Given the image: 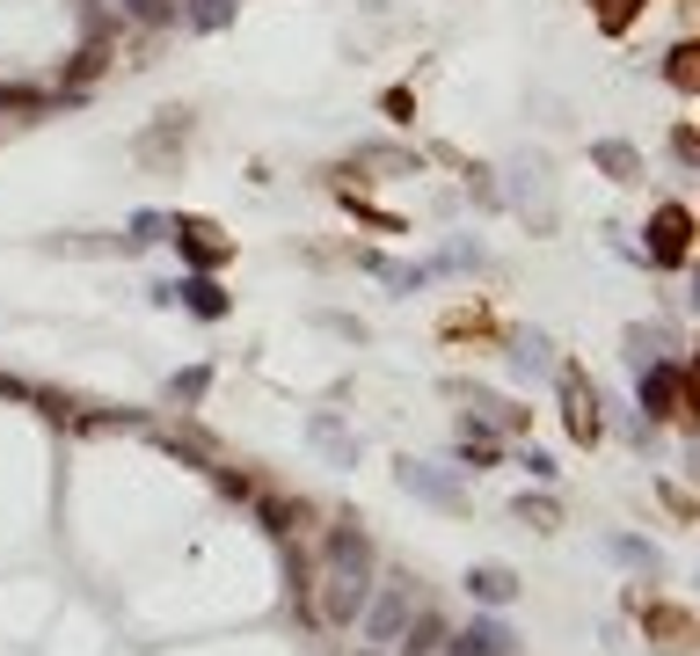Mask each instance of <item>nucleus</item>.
<instances>
[{"instance_id":"obj_1","label":"nucleus","mask_w":700,"mask_h":656,"mask_svg":"<svg viewBox=\"0 0 700 656\" xmlns=\"http://www.w3.org/2000/svg\"><path fill=\"white\" fill-rule=\"evenodd\" d=\"M365 561H372L365 533L336 525L329 533V569H321V620H358L365 612Z\"/></svg>"},{"instance_id":"obj_2","label":"nucleus","mask_w":700,"mask_h":656,"mask_svg":"<svg viewBox=\"0 0 700 656\" xmlns=\"http://www.w3.org/2000/svg\"><path fill=\"white\" fill-rule=\"evenodd\" d=\"M642 416L664 423V416H693V372L672 358H650L642 364Z\"/></svg>"},{"instance_id":"obj_3","label":"nucleus","mask_w":700,"mask_h":656,"mask_svg":"<svg viewBox=\"0 0 700 656\" xmlns=\"http://www.w3.org/2000/svg\"><path fill=\"white\" fill-rule=\"evenodd\" d=\"M686 256H693V212H686V205H664V212L650 219V263L678 270Z\"/></svg>"},{"instance_id":"obj_4","label":"nucleus","mask_w":700,"mask_h":656,"mask_svg":"<svg viewBox=\"0 0 700 656\" xmlns=\"http://www.w3.org/2000/svg\"><path fill=\"white\" fill-rule=\"evenodd\" d=\"M562 416H569V437H584V445H591V437L605 431V416H599V387L584 380L577 364H562Z\"/></svg>"},{"instance_id":"obj_5","label":"nucleus","mask_w":700,"mask_h":656,"mask_svg":"<svg viewBox=\"0 0 700 656\" xmlns=\"http://www.w3.org/2000/svg\"><path fill=\"white\" fill-rule=\"evenodd\" d=\"M153 299H161V307H191L197 321H219V314H226V292H219L212 277H183V285H153Z\"/></svg>"},{"instance_id":"obj_6","label":"nucleus","mask_w":700,"mask_h":656,"mask_svg":"<svg viewBox=\"0 0 700 656\" xmlns=\"http://www.w3.org/2000/svg\"><path fill=\"white\" fill-rule=\"evenodd\" d=\"M169 234L183 242V256H191V263H205V270L226 263V242H219V226H212V219H169Z\"/></svg>"},{"instance_id":"obj_7","label":"nucleus","mask_w":700,"mask_h":656,"mask_svg":"<svg viewBox=\"0 0 700 656\" xmlns=\"http://www.w3.org/2000/svg\"><path fill=\"white\" fill-rule=\"evenodd\" d=\"M445 649H453V656H511V649H518V634H511L504 620H475V628H459Z\"/></svg>"},{"instance_id":"obj_8","label":"nucleus","mask_w":700,"mask_h":656,"mask_svg":"<svg viewBox=\"0 0 700 656\" xmlns=\"http://www.w3.org/2000/svg\"><path fill=\"white\" fill-rule=\"evenodd\" d=\"M402 488L423 496V504H445V510L459 504V482H453V474H438V467H423V460H402Z\"/></svg>"},{"instance_id":"obj_9","label":"nucleus","mask_w":700,"mask_h":656,"mask_svg":"<svg viewBox=\"0 0 700 656\" xmlns=\"http://www.w3.org/2000/svg\"><path fill=\"white\" fill-rule=\"evenodd\" d=\"M467 591H475L482 606H511V598H518V577H511L504 561H482V569H467Z\"/></svg>"},{"instance_id":"obj_10","label":"nucleus","mask_w":700,"mask_h":656,"mask_svg":"<svg viewBox=\"0 0 700 656\" xmlns=\"http://www.w3.org/2000/svg\"><path fill=\"white\" fill-rule=\"evenodd\" d=\"M394 649H402V656H438V649H445V620H438V612H416L409 628L394 634Z\"/></svg>"},{"instance_id":"obj_11","label":"nucleus","mask_w":700,"mask_h":656,"mask_svg":"<svg viewBox=\"0 0 700 656\" xmlns=\"http://www.w3.org/2000/svg\"><path fill=\"white\" fill-rule=\"evenodd\" d=\"M402 628H409V591H386L380 606L365 612V634H372V642H394Z\"/></svg>"},{"instance_id":"obj_12","label":"nucleus","mask_w":700,"mask_h":656,"mask_svg":"<svg viewBox=\"0 0 700 656\" xmlns=\"http://www.w3.org/2000/svg\"><path fill=\"white\" fill-rule=\"evenodd\" d=\"M234 15H242V0H183V29H197V37L226 29Z\"/></svg>"},{"instance_id":"obj_13","label":"nucleus","mask_w":700,"mask_h":656,"mask_svg":"<svg viewBox=\"0 0 700 656\" xmlns=\"http://www.w3.org/2000/svg\"><path fill=\"white\" fill-rule=\"evenodd\" d=\"M591 161H599L613 183H635V175H642V153H635L628 139H599V146H591Z\"/></svg>"},{"instance_id":"obj_14","label":"nucleus","mask_w":700,"mask_h":656,"mask_svg":"<svg viewBox=\"0 0 700 656\" xmlns=\"http://www.w3.org/2000/svg\"><path fill=\"white\" fill-rule=\"evenodd\" d=\"M511 364H518V372H555V343H548V336H518Z\"/></svg>"},{"instance_id":"obj_15","label":"nucleus","mask_w":700,"mask_h":656,"mask_svg":"<svg viewBox=\"0 0 700 656\" xmlns=\"http://www.w3.org/2000/svg\"><path fill=\"white\" fill-rule=\"evenodd\" d=\"M153 242H169V219H161V212H132V226H124V248H153Z\"/></svg>"},{"instance_id":"obj_16","label":"nucleus","mask_w":700,"mask_h":656,"mask_svg":"<svg viewBox=\"0 0 700 656\" xmlns=\"http://www.w3.org/2000/svg\"><path fill=\"white\" fill-rule=\"evenodd\" d=\"M459 460H467V467H489V460H496V437H489L482 423H467V431H459Z\"/></svg>"},{"instance_id":"obj_17","label":"nucleus","mask_w":700,"mask_h":656,"mask_svg":"<svg viewBox=\"0 0 700 656\" xmlns=\"http://www.w3.org/2000/svg\"><path fill=\"white\" fill-rule=\"evenodd\" d=\"M351 169H416V153H402V146H358Z\"/></svg>"},{"instance_id":"obj_18","label":"nucleus","mask_w":700,"mask_h":656,"mask_svg":"<svg viewBox=\"0 0 700 656\" xmlns=\"http://www.w3.org/2000/svg\"><path fill=\"white\" fill-rule=\"evenodd\" d=\"M642 628H650V634H672V642H686V612H678V606H642Z\"/></svg>"},{"instance_id":"obj_19","label":"nucleus","mask_w":700,"mask_h":656,"mask_svg":"<svg viewBox=\"0 0 700 656\" xmlns=\"http://www.w3.org/2000/svg\"><path fill=\"white\" fill-rule=\"evenodd\" d=\"M315 437H321V445H329V453H336L343 467L358 460V445H351V437H343V423H336V416H315Z\"/></svg>"},{"instance_id":"obj_20","label":"nucleus","mask_w":700,"mask_h":656,"mask_svg":"<svg viewBox=\"0 0 700 656\" xmlns=\"http://www.w3.org/2000/svg\"><path fill=\"white\" fill-rule=\"evenodd\" d=\"M263 518H270V533H292V525H307V504H285V496H263Z\"/></svg>"},{"instance_id":"obj_21","label":"nucleus","mask_w":700,"mask_h":656,"mask_svg":"<svg viewBox=\"0 0 700 656\" xmlns=\"http://www.w3.org/2000/svg\"><path fill=\"white\" fill-rule=\"evenodd\" d=\"M693 59H700L693 45H678V51H672V66H664V73H672V88H686V96L700 88V66H693Z\"/></svg>"},{"instance_id":"obj_22","label":"nucleus","mask_w":700,"mask_h":656,"mask_svg":"<svg viewBox=\"0 0 700 656\" xmlns=\"http://www.w3.org/2000/svg\"><path fill=\"white\" fill-rule=\"evenodd\" d=\"M518 518H526V525H540V533H548V525H555V504H548V496H526V504H518Z\"/></svg>"},{"instance_id":"obj_23","label":"nucleus","mask_w":700,"mask_h":656,"mask_svg":"<svg viewBox=\"0 0 700 656\" xmlns=\"http://www.w3.org/2000/svg\"><path fill=\"white\" fill-rule=\"evenodd\" d=\"M205 380H212V372H205V364H197V372H175V401H197V394H205Z\"/></svg>"},{"instance_id":"obj_24","label":"nucleus","mask_w":700,"mask_h":656,"mask_svg":"<svg viewBox=\"0 0 700 656\" xmlns=\"http://www.w3.org/2000/svg\"><path fill=\"white\" fill-rule=\"evenodd\" d=\"M613 555H621V561H635V569H656V555L642 547V540H613Z\"/></svg>"},{"instance_id":"obj_25","label":"nucleus","mask_w":700,"mask_h":656,"mask_svg":"<svg viewBox=\"0 0 700 656\" xmlns=\"http://www.w3.org/2000/svg\"><path fill=\"white\" fill-rule=\"evenodd\" d=\"M365 656H380V649H365Z\"/></svg>"}]
</instances>
